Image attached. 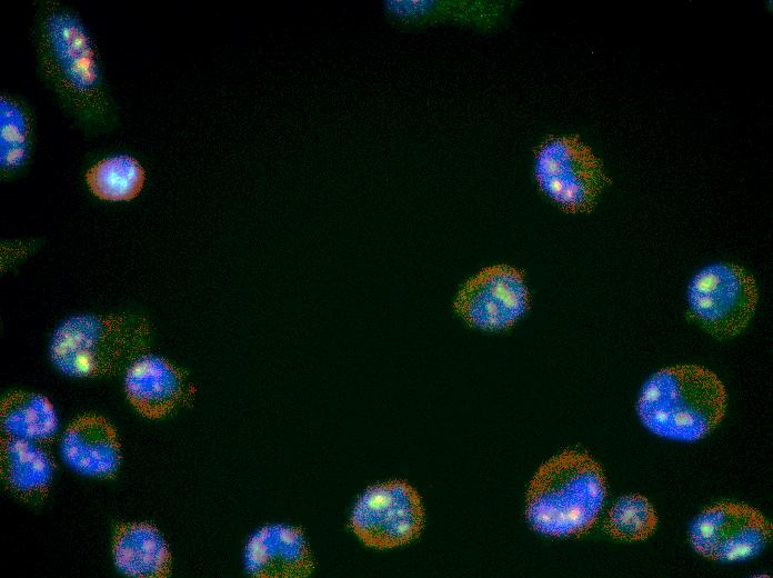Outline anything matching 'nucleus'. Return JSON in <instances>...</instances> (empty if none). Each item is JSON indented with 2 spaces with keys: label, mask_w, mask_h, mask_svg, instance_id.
<instances>
[{
  "label": "nucleus",
  "mask_w": 773,
  "mask_h": 578,
  "mask_svg": "<svg viewBox=\"0 0 773 578\" xmlns=\"http://www.w3.org/2000/svg\"><path fill=\"white\" fill-rule=\"evenodd\" d=\"M726 407L727 393L719 376L706 367L685 363L653 373L640 391L636 410L652 434L693 442L720 425Z\"/></svg>",
  "instance_id": "7ed1b4c3"
},
{
  "label": "nucleus",
  "mask_w": 773,
  "mask_h": 578,
  "mask_svg": "<svg viewBox=\"0 0 773 578\" xmlns=\"http://www.w3.org/2000/svg\"><path fill=\"white\" fill-rule=\"evenodd\" d=\"M772 529L756 508L724 501L704 508L691 522L689 539L702 557L737 562L759 555L769 544Z\"/></svg>",
  "instance_id": "1a4fd4ad"
},
{
  "label": "nucleus",
  "mask_w": 773,
  "mask_h": 578,
  "mask_svg": "<svg viewBox=\"0 0 773 578\" xmlns=\"http://www.w3.org/2000/svg\"><path fill=\"white\" fill-rule=\"evenodd\" d=\"M54 462L41 444L2 436L0 440V479L12 498L40 505L51 488Z\"/></svg>",
  "instance_id": "4468645a"
},
{
  "label": "nucleus",
  "mask_w": 773,
  "mask_h": 578,
  "mask_svg": "<svg viewBox=\"0 0 773 578\" xmlns=\"http://www.w3.org/2000/svg\"><path fill=\"white\" fill-rule=\"evenodd\" d=\"M0 427L6 437L44 444L56 436L59 419L47 396L12 390L0 401Z\"/></svg>",
  "instance_id": "f3484780"
},
{
  "label": "nucleus",
  "mask_w": 773,
  "mask_h": 578,
  "mask_svg": "<svg viewBox=\"0 0 773 578\" xmlns=\"http://www.w3.org/2000/svg\"><path fill=\"white\" fill-rule=\"evenodd\" d=\"M424 518L418 490L406 480L392 479L369 486L358 497L349 527L364 546L389 550L415 540L423 530Z\"/></svg>",
  "instance_id": "0eeeda50"
},
{
  "label": "nucleus",
  "mask_w": 773,
  "mask_h": 578,
  "mask_svg": "<svg viewBox=\"0 0 773 578\" xmlns=\"http://www.w3.org/2000/svg\"><path fill=\"white\" fill-rule=\"evenodd\" d=\"M540 191L562 211L590 213L612 183L602 160L579 134H549L534 148Z\"/></svg>",
  "instance_id": "39448f33"
},
{
  "label": "nucleus",
  "mask_w": 773,
  "mask_h": 578,
  "mask_svg": "<svg viewBox=\"0 0 773 578\" xmlns=\"http://www.w3.org/2000/svg\"><path fill=\"white\" fill-rule=\"evenodd\" d=\"M30 34L37 77L60 110L86 137L113 132L120 106L80 12L61 0H37Z\"/></svg>",
  "instance_id": "f257e3e1"
},
{
  "label": "nucleus",
  "mask_w": 773,
  "mask_h": 578,
  "mask_svg": "<svg viewBox=\"0 0 773 578\" xmlns=\"http://www.w3.org/2000/svg\"><path fill=\"white\" fill-rule=\"evenodd\" d=\"M89 191L100 200L127 202L137 198L147 181V170L133 155H107L90 165L83 175Z\"/></svg>",
  "instance_id": "a211bd4d"
},
{
  "label": "nucleus",
  "mask_w": 773,
  "mask_h": 578,
  "mask_svg": "<svg viewBox=\"0 0 773 578\" xmlns=\"http://www.w3.org/2000/svg\"><path fill=\"white\" fill-rule=\"evenodd\" d=\"M151 338V323L141 313H77L53 330L49 358L71 378L110 377L148 352Z\"/></svg>",
  "instance_id": "20e7f679"
},
{
  "label": "nucleus",
  "mask_w": 773,
  "mask_h": 578,
  "mask_svg": "<svg viewBox=\"0 0 773 578\" xmlns=\"http://www.w3.org/2000/svg\"><path fill=\"white\" fill-rule=\"evenodd\" d=\"M60 454L74 472L101 480L116 477L122 462L118 432L98 413H83L70 421L60 438Z\"/></svg>",
  "instance_id": "f8f14e48"
},
{
  "label": "nucleus",
  "mask_w": 773,
  "mask_h": 578,
  "mask_svg": "<svg viewBox=\"0 0 773 578\" xmlns=\"http://www.w3.org/2000/svg\"><path fill=\"white\" fill-rule=\"evenodd\" d=\"M657 516L652 504L642 495L631 494L619 498L606 515V532L621 541H641L655 530Z\"/></svg>",
  "instance_id": "6ab92c4d"
},
{
  "label": "nucleus",
  "mask_w": 773,
  "mask_h": 578,
  "mask_svg": "<svg viewBox=\"0 0 773 578\" xmlns=\"http://www.w3.org/2000/svg\"><path fill=\"white\" fill-rule=\"evenodd\" d=\"M691 317L712 337L739 336L756 310L759 290L754 277L733 262L711 263L694 275L686 291Z\"/></svg>",
  "instance_id": "423d86ee"
},
{
  "label": "nucleus",
  "mask_w": 773,
  "mask_h": 578,
  "mask_svg": "<svg viewBox=\"0 0 773 578\" xmlns=\"http://www.w3.org/2000/svg\"><path fill=\"white\" fill-rule=\"evenodd\" d=\"M530 291L523 270L509 263L485 266L456 290L452 308L470 328L505 331L530 310Z\"/></svg>",
  "instance_id": "6e6552de"
},
{
  "label": "nucleus",
  "mask_w": 773,
  "mask_h": 578,
  "mask_svg": "<svg viewBox=\"0 0 773 578\" xmlns=\"http://www.w3.org/2000/svg\"><path fill=\"white\" fill-rule=\"evenodd\" d=\"M38 141L32 103L21 93L0 92V178L11 181L29 169Z\"/></svg>",
  "instance_id": "2eb2a0df"
},
{
  "label": "nucleus",
  "mask_w": 773,
  "mask_h": 578,
  "mask_svg": "<svg viewBox=\"0 0 773 578\" xmlns=\"http://www.w3.org/2000/svg\"><path fill=\"white\" fill-rule=\"evenodd\" d=\"M504 6L488 1L385 0L383 11L399 29H416L451 20L490 29L503 14Z\"/></svg>",
  "instance_id": "dca6fc26"
},
{
  "label": "nucleus",
  "mask_w": 773,
  "mask_h": 578,
  "mask_svg": "<svg viewBox=\"0 0 773 578\" xmlns=\"http://www.w3.org/2000/svg\"><path fill=\"white\" fill-rule=\"evenodd\" d=\"M123 391L138 415L160 420L189 403L194 387L180 367L161 356L145 352L124 370Z\"/></svg>",
  "instance_id": "9d476101"
},
{
  "label": "nucleus",
  "mask_w": 773,
  "mask_h": 578,
  "mask_svg": "<svg viewBox=\"0 0 773 578\" xmlns=\"http://www.w3.org/2000/svg\"><path fill=\"white\" fill-rule=\"evenodd\" d=\"M111 558L116 569L131 578H167L173 556L163 534L147 521H124L113 530Z\"/></svg>",
  "instance_id": "ddd939ff"
},
{
  "label": "nucleus",
  "mask_w": 773,
  "mask_h": 578,
  "mask_svg": "<svg viewBox=\"0 0 773 578\" xmlns=\"http://www.w3.org/2000/svg\"><path fill=\"white\" fill-rule=\"evenodd\" d=\"M242 558L245 572L254 578H304L315 568L304 531L283 522L258 528L248 538Z\"/></svg>",
  "instance_id": "9b49d317"
},
{
  "label": "nucleus",
  "mask_w": 773,
  "mask_h": 578,
  "mask_svg": "<svg viewBox=\"0 0 773 578\" xmlns=\"http://www.w3.org/2000/svg\"><path fill=\"white\" fill-rule=\"evenodd\" d=\"M605 497L600 464L590 454L569 448L536 469L526 489L524 514L544 536L578 537L595 525Z\"/></svg>",
  "instance_id": "f03ea898"
}]
</instances>
